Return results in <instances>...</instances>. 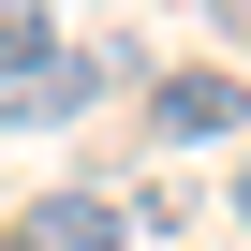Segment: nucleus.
<instances>
[{"instance_id":"1","label":"nucleus","mask_w":251,"mask_h":251,"mask_svg":"<svg viewBox=\"0 0 251 251\" xmlns=\"http://www.w3.org/2000/svg\"><path fill=\"white\" fill-rule=\"evenodd\" d=\"M118 74H133V45H59L30 89H0V133H74V118H89Z\"/></svg>"},{"instance_id":"2","label":"nucleus","mask_w":251,"mask_h":251,"mask_svg":"<svg viewBox=\"0 0 251 251\" xmlns=\"http://www.w3.org/2000/svg\"><path fill=\"white\" fill-rule=\"evenodd\" d=\"M222 118H251V89H236V74H207V59L148 74V133H163V148H222Z\"/></svg>"},{"instance_id":"3","label":"nucleus","mask_w":251,"mask_h":251,"mask_svg":"<svg viewBox=\"0 0 251 251\" xmlns=\"http://www.w3.org/2000/svg\"><path fill=\"white\" fill-rule=\"evenodd\" d=\"M15 251H133V192H45L30 222H15Z\"/></svg>"},{"instance_id":"4","label":"nucleus","mask_w":251,"mask_h":251,"mask_svg":"<svg viewBox=\"0 0 251 251\" xmlns=\"http://www.w3.org/2000/svg\"><path fill=\"white\" fill-rule=\"evenodd\" d=\"M59 59V15H45V0H0V89H30Z\"/></svg>"},{"instance_id":"5","label":"nucleus","mask_w":251,"mask_h":251,"mask_svg":"<svg viewBox=\"0 0 251 251\" xmlns=\"http://www.w3.org/2000/svg\"><path fill=\"white\" fill-rule=\"evenodd\" d=\"M192 15H207V30H251V0H192Z\"/></svg>"},{"instance_id":"6","label":"nucleus","mask_w":251,"mask_h":251,"mask_svg":"<svg viewBox=\"0 0 251 251\" xmlns=\"http://www.w3.org/2000/svg\"><path fill=\"white\" fill-rule=\"evenodd\" d=\"M236 236H251V148H236Z\"/></svg>"},{"instance_id":"7","label":"nucleus","mask_w":251,"mask_h":251,"mask_svg":"<svg viewBox=\"0 0 251 251\" xmlns=\"http://www.w3.org/2000/svg\"><path fill=\"white\" fill-rule=\"evenodd\" d=\"M0 251H15V236H0Z\"/></svg>"}]
</instances>
